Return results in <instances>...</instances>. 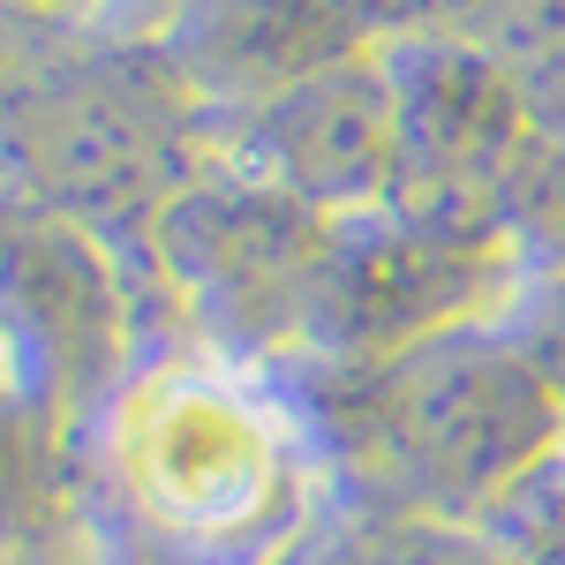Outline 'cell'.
I'll return each instance as SVG.
<instances>
[{
  "label": "cell",
  "instance_id": "cell-7",
  "mask_svg": "<svg viewBox=\"0 0 565 565\" xmlns=\"http://www.w3.org/2000/svg\"><path fill=\"white\" fill-rule=\"evenodd\" d=\"M31 143L45 151V174L61 181V196H76V204L129 212L159 196V129L136 114V84H114V76L53 84L39 98Z\"/></svg>",
  "mask_w": 565,
  "mask_h": 565
},
{
  "label": "cell",
  "instance_id": "cell-2",
  "mask_svg": "<svg viewBox=\"0 0 565 565\" xmlns=\"http://www.w3.org/2000/svg\"><path fill=\"white\" fill-rule=\"evenodd\" d=\"M513 279L521 249L505 226L377 204L332 226L302 332H317L340 362H385L445 332H476Z\"/></svg>",
  "mask_w": 565,
  "mask_h": 565
},
{
  "label": "cell",
  "instance_id": "cell-3",
  "mask_svg": "<svg viewBox=\"0 0 565 565\" xmlns=\"http://www.w3.org/2000/svg\"><path fill=\"white\" fill-rule=\"evenodd\" d=\"M392 84V212L505 226V189L543 143L521 84L460 39L407 31L385 45Z\"/></svg>",
  "mask_w": 565,
  "mask_h": 565
},
{
  "label": "cell",
  "instance_id": "cell-6",
  "mask_svg": "<svg viewBox=\"0 0 565 565\" xmlns=\"http://www.w3.org/2000/svg\"><path fill=\"white\" fill-rule=\"evenodd\" d=\"M129 476L143 513L196 551L264 535L271 505L287 498V468H279L271 437L257 430V415L196 385L143 407V423L129 430Z\"/></svg>",
  "mask_w": 565,
  "mask_h": 565
},
{
  "label": "cell",
  "instance_id": "cell-10",
  "mask_svg": "<svg viewBox=\"0 0 565 565\" xmlns=\"http://www.w3.org/2000/svg\"><path fill=\"white\" fill-rule=\"evenodd\" d=\"M23 513H31V437L0 407V543L23 527Z\"/></svg>",
  "mask_w": 565,
  "mask_h": 565
},
{
  "label": "cell",
  "instance_id": "cell-5",
  "mask_svg": "<svg viewBox=\"0 0 565 565\" xmlns=\"http://www.w3.org/2000/svg\"><path fill=\"white\" fill-rule=\"evenodd\" d=\"M249 181L295 196L324 218H362L392 204V84L385 53H348L302 84L271 90L242 121Z\"/></svg>",
  "mask_w": 565,
  "mask_h": 565
},
{
  "label": "cell",
  "instance_id": "cell-8",
  "mask_svg": "<svg viewBox=\"0 0 565 565\" xmlns=\"http://www.w3.org/2000/svg\"><path fill=\"white\" fill-rule=\"evenodd\" d=\"M505 234L521 249V271L535 264V309L521 340L565 399V136H543L527 151L521 181L505 189Z\"/></svg>",
  "mask_w": 565,
  "mask_h": 565
},
{
  "label": "cell",
  "instance_id": "cell-1",
  "mask_svg": "<svg viewBox=\"0 0 565 565\" xmlns=\"http://www.w3.org/2000/svg\"><path fill=\"white\" fill-rule=\"evenodd\" d=\"M317 415L377 513L415 521L505 505L565 437V399L527 340L482 324L385 362H332Z\"/></svg>",
  "mask_w": 565,
  "mask_h": 565
},
{
  "label": "cell",
  "instance_id": "cell-4",
  "mask_svg": "<svg viewBox=\"0 0 565 565\" xmlns=\"http://www.w3.org/2000/svg\"><path fill=\"white\" fill-rule=\"evenodd\" d=\"M340 218L309 212L264 181H212L159 204V242L174 279L226 340H287L309 324V295Z\"/></svg>",
  "mask_w": 565,
  "mask_h": 565
},
{
  "label": "cell",
  "instance_id": "cell-9",
  "mask_svg": "<svg viewBox=\"0 0 565 565\" xmlns=\"http://www.w3.org/2000/svg\"><path fill=\"white\" fill-rule=\"evenodd\" d=\"M324 565H513L490 543L460 535V521H415V513H377L370 527H354Z\"/></svg>",
  "mask_w": 565,
  "mask_h": 565
}]
</instances>
